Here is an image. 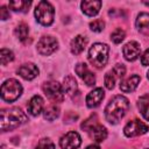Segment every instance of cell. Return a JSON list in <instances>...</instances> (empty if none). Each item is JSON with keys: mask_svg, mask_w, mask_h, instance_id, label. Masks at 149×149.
Returning <instances> with one entry per match:
<instances>
[{"mask_svg": "<svg viewBox=\"0 0 149 149\" xmlns=\"http://www.w3.org/2000/svg\"><path fill=\"white\" fill-rule=\"evenodd\" d=\"M140 52H141V48L136 41H130L127 44H125L122 48L123 57L129 62H134L135 59H137V57L140 56Z\"/></svg>", "mask_w": 149, "mask_h": 149, "instance_id": "obj_12", "label": "cell"}, {"mask_svg": "<svg viewBox=\"0 0 149 149\" xmlns=\"http://www.w3.org/2000/svg\"><path fill=\"white\" fill-rule=\"evenodd\" d=\"M30 5H31V1H28V0H17V1H10L9 2V8L12 10H14V12L26 13V12H28Z\"/></svg>", "mask_w": 149, "mask_h": 149, "instance_id": "obj_22", "label": "cell"}, {"mask_svg": "<svg viewBox=\"0 0 149 149\" xmlns=\"http://www.w3.org/2000/svg\"><path fill=\"white\" fill-rule=\"evenodd\" d=\"M148 130H149V127L144 122H142L137 119H134V120L129 121L123 128V133L127 137L139 136V135H142V134L147 133Z\"/></svg>", "mask_w": 149, "mask_h": 149, "instance_id": "obj_9", "label": "cell"}, {"mask_svg": "<svg viewBox=\"0 0 149 149\" xmlns=\"http://www.w3.org/2000/svg\"><path fill=\"white\" fill-rule=\"evenodd\" d=\"M28 116L19 107L5 108L0 113V128L2 132L12 130L27 122Z\"/></svg>", "mask_w": 149, "mask_h": 149, "instance_id": "obj_2", "label": "cell"}, {"mask_svg": "<svg viewBox=\"0 0 149 149\" xmlns=\"http://www.w3.org/2000/svg\"><path fill=\"white\" fill-rule=\"evenodd\" d=\"M58 48V41L52 36H43L37 42V51L43 56H49Z\"/></svg>", "mask_w": 149, "mask_h": 149, "instance_id": "obj_8", "label": "cell"}, {"mask_svg": "<svg viewBox=\"0 0 149 149\" xmlns=\"http://www.w3.org/2000/svg\"><path fill=\"white\" fill-rule=\"evenodd\" d=\"M104 27H105V22H104L102 20H94V21L90 22V28H91V30L94 31V33H100V31H102Z\"/></svg>", "mask_w": 149, "mask_h": 149, "instance_id": "obj_29", "label": "cell"}, {"mask_svg": "<svg viewBox=\"0 0 149 149\" xmlns=\"http://www.w3.org/2000/svg\"><path fill=\"white\" fill-rule=\"evenodd\" d=\"M43 99L40 95H34L28 104V112L33 116H37L42 111H43Z\"/></svg>", "mask_w": 149, "mask_h": 149, "instance_id": "obj_18", "label": "cell"}, {"mask_svg": "<svg viewBox=\"0 0 149 149\" xmlns=\"http://www.w3.org/2000/svg\"><path fill=\"white\" fill-rule=\"evenodd\" d=\"M81 127L87 132L88 136L92 140L97 141V142H101L107 137V129L104 126H101V125H99L97 122L92 123L91 119H87L86 121H84Z\"/></svg>", "mask_w": 149, "mask_h": 149, "instance_id": "obj_7", "label": "cell"}, {"mask_svg": "<svg viewBox=\"0 0 149 149\" xmlns=\"http://www.w3.org/2000/svg\"><path fill=\"white\" fill-rule=\"evenodd\" d=\"M147 149H149V148H147Z\"/></svg>", "mask_w": 149, "mask_h": 149, "instance_id": "obj_36", "label": "cell"}, {"mask_svg": "<svg viewBox=\"0 0 149 149\" xmlns=\"http://www.w3.org/2000/svg\"><path fill=\"white\" fill-rule=\"evenodd\" d=\"M108 52H109V48L107 44L94 43L88 50V61L93 66L101 69L106 65L108 61Z\"/></svg>", "mask_w": 149, "mask_h": 149, "instance_id": "obj_3", "label": "cell"}, {"mask_svg": "<svg viewBox=\"0 0 149 149\" xmlns=\"http://www.w3.org/2000/svg\"><path fill=\"white\" fill-rule=\"evenodd\" d=\"M81 143V137L77 132H69L59 140L62 149H77Z\"/></svg>", "mask_w": 149, "mask_h": 149, "instance_id": "obj_10", "label": "cell"}, {"mask_svg": "<svg viewBox=\"0 0 149 149\" xmlns=\"http://www.w3.org/2000/svg\"><path fill=\"white\" fill-rule=\"evenodd\" d=\"M17 73L26 80H33L38 76V68L34 63H26L17 69Z\"/></svg>", "mask_w": 149, "mask_h": 149, "instance_id": "obj_13", "label": "cell"}, {"mask_svg": "<svg viewBox=\"0 0 149 149\" xmlns=\"http://www.w3.org/2000/svg\"><path fill=\"white\" fill-rule=\"evenodd\" d=\"M22 93V86L16 79H7L1 85V98L5 101H15Z\"/></svg>", "mask_w": 149, "mask_h": 149, "instance_id": "obj_5", "label": "cell"}, {"mask_svg": "<svg viewBox=\"0 0 149 149\" xmlns=\"http://www.w3.org/2000/svg\"><path fill=\"white\" fill-rule=\"evenodd\" d=\"M112 71H113V73L115 74L116 79H121V78L125 76V73H126V68H125V65H122V64H116V65L112 69Z\"/></svg>", "mask_w": 149, "mask_h": 149, "instance_id": "obj_30", "label": "cell"}, {"mask_svg": "<svg viewBox=\"0 0 149 149\" xmlns=\"http://www.w3.org/2000/svg\"><path fill=\"white\" fill-rule=\"evenodd\" d=\"M147 77H148V79H149V71L147 72Z\"/></svg>", "mask_w": 149, "mask_h": 149, "instance_id": "obj_34", "label": "cell"}, {"mask_svg": "<svg viewBox=\"0 0 149 149\" xmlns=\"http://www.w3.org/2000/svg\"><path fill=\"white\" fill-rule=\"evenodd\" d=\"M128 108H129L128 99L121 94L115 95L109 100V102L105 107V118L109 123L116 125L125 116Z\"/></svg>", "mask_w": 149, "mask_h": 149, "instance_id": "obj_1", "label": "cell"}, {"mask_svg": "<svg viewBox=\"0 0 149 149\" xmlns=\"http://www.w3.org/2000/svg\"><path fill=\"white\" fill-rule=\"evenodd\" d=\"M135 26L143 35H149V13H140L136 17Z\"/></svg>", "mask_w": 149, "mask_h": 149, "instance_id": "obj_19", "label": "cell"}, {"mask_svg": "<svg viewBox=\"0 0 149 149\" xmlns=\"http://www.w3.org/2000/svg\"><path fill=\"white\" fill-rule=\"evenodd\" d=\"M140 76L137 74H132L130 77L123 79L121 83H120V90L125 93H128V92H133L140 84Z\"/></svg>", "mask_w": 149, "mask_h": 149, "instance_id": "obj_16", "label": "cell"}, {"mask_svg": "<svg viewBox=\"0 0 149 149\" xmlns=\"http://www.w3.org/2000/svg\"><path fill=\"white\" fill-rule=\"evenodd\" d=\"M59 115V107L56 105H50L43 111V116L48 121H54Z\"/></svg>", "mask_w": 149, "mask_h": 149, "instance_id": "obj_23", "label": "cell"}, {"mask_svg": "<svg viewBox=\"0 0 149 149\" xmlns=\"http://www.w3.org/2000/svg\"><path fill=\"white\" fill-rule=\"evenodd\" d=\"M35 17L38 23L42 26H50L54 22L55 9L54 6L48 1H40L35 8Z\"/></svg>", "mask_w": 149, "mask_h": 149, "instance_id": "obj_4", "label": "cell"}, {"mask_svg": "<svg viewBox=\"0 0 149 149\" xmlns=\"http://www.w3.org/2000/svg\"><path fill=\"white\" fill-rule=\"evenodd\" d=\"M8 17H9V12H8L7 7L1 6V8H0V19L1 20H7Z\"/></svg>", "mask_w": 149, "mask_h": 149, "instance_id": "obj_32", "label": "cell"}, {"mask_svg": "<svg viewBox=\"0 0 149 149\" xmlns=\"http://www.w3.org/2000/svg\"><path fill=\"white\" fill-rule=\"evenodd\" d=\"M125 37H126V33H125V30L121 29V28H116V29L111 34V40H112L115 44L121 43V42L125 40Z\"/></svg>", "mask_w": 149, "mask_h": 149, "instance_id": "obj_26", "label": "cell"}, {"mask_svg": "<svg viewBox=\"0 0 149 149\" xmlns=\"http://www.w3.org/2000/svg\"><path fill=\"white\" fill-rule=\"evenodd\" d=\"M86 149H100V147L98 144H91V146L86 147Z\"/></svg>", "mask_w": 149, "mask_h": 149, "instance_id": "obj_33", "label": "cell"}, {"mask_svg": "<svg viewBox=\"0 0 149 149\" xmlns=\"http://www.w3.org/2000/svg\"><path fill=\"white\" fill-rule=\"evenodd\" d=\"M105 86H106V88H108V90H112V88H114V86H115V81H116V77H115V74L113 73V71L111 70V71H108L106 74H105Z\"/></svg>", "mask_w": 149, "mask_h": 149, "instance_id": "obj_27", "label": "cell"}, {"mask_svg": "<svg viewBox=\"0 0 149 149\" xmlns=\"http://www.w3.org/2000/svg\"><path fill=\"white\" fill-rule=\"evenodd\" d=\"M101 5V1L98 0H84L81 1L80 7L84 14H86L87 16H94L99 13Z\"/></svg>", "mask_w": 149, "mask_h": 149, "instance_id": "obj_15", "label": "cell"}, {"mask_svg": "<svg viewBox=\"0 0 149 149\" xmlns=\"http://www.w3.org/2000/svg\"><path fill=\"white\" fill-rule=\"evenodd\" d=\"M144 3H146V5H147V6H149V2H144Z\"/></svg>", "mask_w": 149, "mask_h": 149, "instance_id": "obj_35", "label": "cell"}, {"mask_svg": "<svg viewBox=\"0 0 149 149\" xmlns=\"http://www.w3.org/2000/svg\"><path fill=\"white\" fill-rule=\"evenodd\" d=\"M105 97V92L101 87H97L93 91H91L87 95H86V105L90 108H94L97 106L100 105V102L102 101Z\"/></svg>", "mask_w": 149, "mask_h": 149, "instance_id": "obj_14", "label": "cell"}, {"mask_svg": "<svg viewBox=\"0 0 149 149\" xmlns=\"http://www.w3.org/2000/svg\"><path fill=\"white\" fill-rule=\"evenodd\" d=\"M137 108L140 111V113L142 114V116L149 121V93L143 94L137 100Z\"/></svg>", "mask_w": 149, "mask_h": 149, "instance_id": "obj_21", "label": "cell"}, {"mask_svg": "<svg viewBox=\"0 0 149 149\" xmlns=\"http://www.w3.org/2000/svg\"><path fill=\"white\" fill-rule=\"evenodd\" d=\"M76 73L81 78V80L87 85V86H92L95 83V76L91 72V70L87 68V65L85 63H78L74 68Z\"/></svg>", "mask_w": 149, "mask_h": 149, "instance_id": "obj_11", "label": "cell"}, {"mask_svg": "<svg viewBox=\"0 0 149 149\" xmlns=\"http://www.w3.org/2000/svg\"><path fill=\"white\" fill-rule=\"evenodd\" d=\"M36 149H55V144L50 139H41L36 146Z\"/></svg>", "mask_w": 149, "mask_h": 149, "instance_id": "obj_28", "label": "cell"}, {"mask_svg": "<svg viewBox=\"0 0 149 149\" xmlns=\"http://www.w3.org/2000/svg\"><path fill=\"white\" fill-rule=\"evenodd\" d=\"M86 44H87V38L83 35H77L74 38H72L70 43V50L73 55H79L84 51Z\"/></svg>", "mask_w": 149, "mask_h": 149, "instance_id": "obj_17", "label": "cell"}, {"mask_svg": "<svg viewBox=\"0 0 149 149\" xmlns=\"http://www.w3.org/2000/svg\"><path fill=\"white\" fill-rule=\"evenodd\" d=\"M43 88V92L44 94L54 102H61L63 101L64 99V90H63V86L57 83V81H54V80H50V81H47L43 84L42 86Z\"/></svg>", "mask_w": 149, "mask_h": 149, "instance_id": "obj_6", "label": "cell"}, {"mask_svg": "<svg viewBox=\"0 0 149 149\" xmlns=\"http://www.w3.org/2000/svg\"><path fill=\"white\" fill-rule=\"evenodd\" d=\"M0 59H1V64H2V65L8 64L9 62H12V61L14 59V54H13V51L9 50V49L2 48L1 51H0Z\"/></svg>", "mask_w": 149, "mask_h": 149, "instance_id": "obj_25", "label": "cell"}, {"mask_svg": "<svg viewBox=\"0 0 149 149\" xmlns=\"http://www.w3.org/2000/svg\"><path fill=\"white\" fill-rule=\"evenodd\" d=\"M14 34L15 36L20 40V41H24L27 37H28V34H29V28L28 26L24 23V22H21L16 26V28L14 29Z\"/></svg>", "mask_w": 149, "mask_h": 149, "instance_id": "obj_24", "label": "cell"}, {"mask_svg": "<svg viewBox=\"0 0 149 149\" xmlns=\"http://www.w3.org/2000/svg\"><path fill=\"white\" fill-rule=\"evenodd\" d=\"M141 64H142L143 66L149 65V49H147V50L143 52V55H142V57H141Z\"/></svg>", "mask_w": 149, "mask_h": 149, "instance_id": "obj_31", "label": "cell"}, {"mask_svg": "<svg viewBox=\"0 0 149 149\" xmlns=\"http://www.w3.org/2000/svg\"><path fill=\"white\" fill-rule=\"evenodd\" d=\"M63 90L68 95L74 97L78 93V84L72 76H66L63 80Z\"/></svg>", "mask_w": 149, "mask_h": 149, "instance_id": "obj_20", "label": "cell"}]
</instances>
